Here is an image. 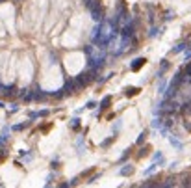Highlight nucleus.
I'll return each mask as SVG.
<instances>
[{
	"instance_id": "nucleus-7",
	"label": "nucleus",
	"mask_w": 191,
	"mask_h": 188,
	"mask_svg": "<svg viewBox=\"0 0 191 188\" xmlns=\"http://www.w3.org/2000/svg\"><path fill=\"white\" fill-rule=\"evenodd\" d=\"M132 171H134L132 168H126V170H123V173H124V175H128V173H132Z\"/></svg>"
},
{
	"instance_id": "nucleus-5",
	"label": "nucleus",
	"mask_w": 191,
	"mask_h": 188,
	"mask_svg": "<svg viewBox=\"0 0 191 188\" xmlns=\"http://www.w3.org/2000/svg\"><path fill=\"white\" fill-rule=\"evenodd\" d=\"M148 151H150V147H148V145H145V147H143V149H141V153H139V155H137V157L141 158V157H145V155H148Z\"/></svg>"
},
{
	"instance_id": "nucleus-6",
	"label": "nucleus",
	"mask_w": 191,
	"mask_h": 188,
	"mask_svg": "<svg viewBox=\"0 0 191 188\" xmlns=\"http://www.w3.org/2000/svg\"><path fill=\"white\" fill-rule=\"evenodd\" d=\"M184 48H186V43H182V45H178V47H176V48H174L173 52H180V50H184Z\"/></svg>"
},
{
	"instance_id": "nucleus-2",
	"label": "nucleus",
	"mask_w": 191,
	"mask_h": 188,
	"mask_svg": "<svg viewBox=\"0 0 191 188\" xmlns=\"http://www.w3.org/2000/svg\"><path fill=\"white\" fill-rule=\"evenodd\" d=\"M145 61H147L145 58H137V60H136V61H134V64H132V71H139V69L145 65Z\"/></svg>"
},
{
	"instance_id": "nucleus-3",
	"label": "nucleus",
	"mask_w": 191,
	"mask_h": 188,
	"mask_svg": "<svg viewBox=\"0 0 191 188\" xmlns=\"http://www.w3.org/2000/svg\"><path fill=\"white\" fill-rule=\"evenodd\" d=\"M137 93H139V88H128V89H126V97H134Z\"/></svg>"
},
{
	"instance_id": "nucleus-4",
	"label": "nucleus",
	"mask_w": 191,
	"mask_h": 188,
	"mask_svg": "<svg viewBox=\"0 0 191 188\" xmlns=\"http://www.w3.org/2000/svg\"><path fill=\"white\" fill-rule=\"evenodd\" d=\"M15 97H17V89H15V88L8 89V93H6V99H15Z\"/></svg>"
},
{
	"instance_id": "nucleus-1",
	"label": "nucleus",
	"mask_w": 191,
	"mask_h": 188,
	"mask_svg": "<svg viewBox=\"0 0 191 188\" xmlns=\"http://www.w3.org/2000/svg\"><path fill=\"white\" fill-rule=\"evenodd\" d=\"M91 80H93V76H91L89 73H86V71H84V73H80L78 76H76V84H78V88H84V86H87Z\"/></svg>"
}]
</instances>
